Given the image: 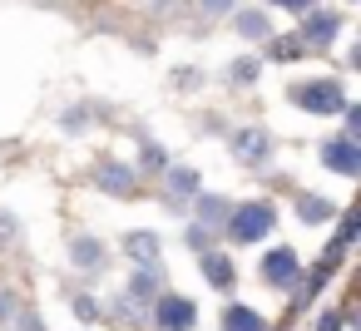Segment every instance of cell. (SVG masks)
<instances>
[{"label":"cell","mask_w":361,"mask_h":331,"mask_svg":"<svg viewBox=\"0 0 361 331\" xmlns=\"http://www.w3.org/2000/svg\"><path fill=\"white\" fill-rule=\"evenodd\" d=\"M307 114H341L346 109V94H341V85L336 80H317V85H302L297 94H292Z\"/></svg>","instance_id":"6da1fadb"},{"label":"cell","mask_w":361,"mask_h":331,"mask_svg":"<svg viewBox=\"0 0 361 331\" xmlns=\"http://www.w3.org/2000/svg\"><path fill=\"white\" fill-rule=\"evenodd\" d=\"M272 203H243L238 213H233V223H228V232L238 237V242H257L262 232H272Z\"/></svg>","instance_id":"7a4b0ae2"},{"label":"cell","mask_w":361,"mask_h":331,"mask_svg":"<svg viewBox=\"0 0 361 331\" xmlns=\"http://www.w3.org/2000/svg\"><path fill=\"white\" fill-rule=\"evenodd\" d=\"M322 163H331L336 173H361V149H356V139L351 134H341V139H331V144H322Z\"/></svg>","instance_id":"3957f363"},{"label":"cell","mask_w":361,"mask_h":331,"mask_svg":"<svg viewBox=\"0 0 361 331\" xmlns=\"http://www.w3.org/2000/svg\"><path fill=\"white\" fill-rule=\"evenodd\" d=\"M297 272H302V262H297V252H292V247H272V252H267V262H262V277H267L272 287L297 282Z\"/></svg>","instance_id":"277c9868"},{"label":"cell","mask_w":361,"mask_h":331,"mask_svg":"<svg viewBox=\"0 0 361 331\" xmlns=\"http://www.w3.org/2000/svg\"><path fill=\"white\" fill-rule=\"evenodd\" d=\"M336 35H341V15L336 11H317V15L302 20V40L307 45H331Z\"/></svg>","instance_id":"5b68a950"},{"label":"cell","mask_w":361,"mask_h":331,"mask_svg":"<svg viewBox=\"0 0 361 331\" xmlns=\"http://www.w3.org/2000/svg\"><path fill=\"white\" fill-rule=\"evenodd\" d=\"M193 316H198V311H193L188 296H164V301H159V326H164V331H188Z\"/></svg>","instance_id":"8992f818"},{"label":"cell","mask_w":361,"mask_h":331,"mask_svg":"<svg viewBox=\"0 0 361 331\" xmlns=\"http://www.w3.org/2000/svg\"><path fill=\"white\" fill-rule=\"evenodd\" d=\"M233 154H238L243 163H262V158L272 154V139H267V134H257V129H247V134H238V139H233Z\"/></svg>","instance_id":"52a82bcc"},{"label":"cell","mask_w":361,"mask_h":331,"mask_svg":"<svg viewBox=\"0 0 361 331\" xmlns=\"http://www.w3.org/2000/svg\"><path fill=\"white\" fill-rule=\"evenodd\" d=\"M223 331H267V321L252 306H228L223 311Z\"/></svg>","instance_id":"ba28073f"},{"label":"cell","mask_w":361,"mask_h":331,"mask_svg":"<svg viewBox=\"0 0 361 331\" xmlns=\"http://www.w3.org/2000/svg\"><path fill=\"white\" fill-rule=\"evenodd\" d=\"M124 252H129L139 267H149L154 252H159V237H154V232H134V237H124Z\"/></svg>","instance_id":"9c48e42d"},{"label":"cell","mask_w":361,"mask_h":331,"mask_svg":"<svg viewBox=\"0 0 361 331\" xmlns=\"http://www.w3.org/2000/svg\"><path fill=\"white\" fill-rule=\"evenodd\" d=\"M198 267H203V277H208L213 287H228V282H233V262H228V257H218V252H203V257H198Z\"/></svg>","instance_id":"30bf717a"},{"label":"cell","mask_w":361,"mask_h":331,"mask_svg":"<svg viewBox=\"0 0 361 331\" xmlns=\"http://www.w3.org/2000/svg\"><path fill=\"white\" fill-rule=\"evenodd\" d=\"M99 183H104L109 193H129V188H134V168H119V163H109V168L99 173Z\"/></svg>","instance_id":"8fae6325"},{"label":"cell","mask_w":361,"mask_h":331,"mask_svg":"<svg viewBox=\"0 0 361 331\" xmlns=\"http://www.w3.org/2000/svg\"><path fill=\"white\" fill-rule=\"evenodd\" d=\"M297 208H302L307 223H326V218H331V203H322V198H302Z\"/></svg>","instance_id":"7c38bea8"},{"label":"cell","mask_w":361,"mask_h":331,"mask_svg":"<svg viewBox=\"0 0 361 331\" xmlns=\"http://www.w3.org/2000/svg\"><path fill=\"white\" fill-rule=\"evenodd\" d=\"M238 30L252 35V40H262V35H267V20H262L257 11H247V15H238Z\"/></svg>","instance_id":"4fadbf2b"},{"label":"cell","mask_w":361,"mask_h":331,"mask_svg":"<svg viewBox=\"0 0 361 331\" xmlns=\"http://www.w3.org/2000/svg\"><path fill=\"white\" fill-rule=\"evenodd\" d=\"M169 188H173V193H193V188H198V173H193V168H173V173H169Z\"/></svg>","instance_id":"5bb4252c"},{"label":"cell","mask_w":361,"mask_h":331,"mask_svg":"<svg viewBox=\"0 0 361 331\" xmlns=\"http://www.w3.org/2000/svg\"><path fill=\"white\" fill-rule=\"evenodd\" d=\"M75 262H80V267H99V262H104V257H99V242H90V237L75 242Z\"/></svg>","instance_id":"9a60e30c"},{"label":"cell","mask_w":361,"mask_h":331,"mask_svg":"<svg viewBox=\"0 0 361 331\" xmlns=\"http://www.w3.org/2000/svg\"><path fill=\"white\" fill-rule=\"evenodd\" d=\"M198 213H203V223H223L228 203H223V198H198Z\"/></svg>","instance_id":"2e32d148"},{"label":"cell","mask_w":361,"mask_h":331,"mask_svg":"<svg viewBox=\"0 0 361 331\" xmlns=\"http://www.w3.org/2000/svg\"><path fill=\"white\" fill-rule=\"evenodd\" d=\"M252 75H257V65H247V60H243V65H233V80H252Z\"/></svg>","instance_id":"e0dca14e"},{"label":"cell","mask_w":361,"mask_h":331,"mask_svg":"<svg viewBox=\"0 0 361 331\" xmlns=\"http://www.w3.org/2000/svg\"><path fill=\"white\" fill-rule=\"evenodd\" d=\"M336 326H341V321H336V316H331V311H326V316H322V321H317V331H336Z\"/></svg>","instance_id":"ac0fdd59"},{"label":"cell","mask_w":361,"mask_h":331,"mask_svg":"<svg viewBox=\"0 0 361 331\" xmlns=\"http://www.w3.org/2000/svg\"><path fill=\"white\" fill-rule=\"evenodd\" d=\"M228 6H233V0H203V11H213V15H218V11H228Z\"/></svg>","instance_id":"d6986e66"},{"label":"cell","mask_w":361,"mask_h":331,"mask_svg":"<svg viewBox=\"0 0 361 331\" xmlns=\"http://www.w3.org/2000/svg\"><path fill=\"white\" fill-rule=\"evenodd\" d=\"M277 6H287V11H302V6H312V0H277Z\"/></svg>","instance_id":"ffe728a7"},{"label":"cell","mask_w":361,"mask_h":331,"mask_svg":"<svg viewBox=\"0 0 361 331\" xmlns=\"http://www.w3.org/2000/svg\"><path fill=\"white\" fill-rule=\"evenodd\" d=\"M0 321H11V296H6V301H0Z\"/></svg>","instance_id":"44dd1931"}]
</instances>
